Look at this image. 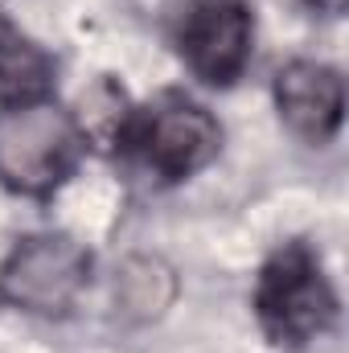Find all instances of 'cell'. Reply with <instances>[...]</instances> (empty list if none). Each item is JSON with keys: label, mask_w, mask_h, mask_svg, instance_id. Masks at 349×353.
I'll return each mask as SVG.
<instances>
[{"label": "cell", "mask_w": 349, "mask_h": 353, "mask_svg": "<svg viewBox=\"0 0 349 353\" xmlns=\"http://www.w3.org/2000/svg\"><path fill=\"white\" fill-rule=\"evenodd\" d=\"M275 111L304 144H329L346 119V83L333 66L296 58L275 74Z\"/></svg>", "instance_id": "cell-6"}, {"label": "cell", "mask_w": 349, "mask_h": 353, "mask_svg": "<svg viewBox=\"0 0 349 353\" xmlns=\"http://www.w3.org/2000/svg\"><path fill=\"white\" fill-rule=\"evenodd\" d=\"M308 8H317V12H329V17H337V12H346L349 0H304Z\"/></svg>", "instance_id": "cell-10"}, {"label": "cell", "mask_w": 349, "mask_h": 353, "mask_svg": "<svg viewBox=\"0 0 349 353\" xmlns=\"http://www.w3.org/2000/svg\"><path fill=\"white\" fill-rule=\"evenodd\" d=\"M87 152L74 111L54 99L0 107V185L21 197H50L62 189Z\"/></svg>", "instance_id": "cell-1"}, {"label": "cell", "mask_w": 349, "mask_h": 353, "mask_svg": "<svg viewBox=\"0 0 349 353\" xmlns=\"http://www.w3.org/2000/svg\"><path fill=\"white\" fill-rule=\"evenodd\" d=\"M177 283L161 259H128L115 279V308L128 321H152L169 308Z\"/></svg>", "instance_id": "cell-8"}, {"label": "cell", "mask_w": 349, "mask_h": 353, "mask_svg": "<svg viewBox=\"0 0 349 353\" xmlns=\"http://www.w3.org/2000/svg\"><path fill=\"white\" fill-rule=\"evenodd\" d=\"M128 140L161 181H185L201 173L222 152L218 119L185 94H161L144 115L132 119Z\"/></svg>", "instance_id": "cell-4"}, {"label": "cell", "mask_w": 349, "mask_h": 353, "mask_svg": "<svg viewBox=\"0 0 349 353\" xmlns=\"http://www.w3.org/2000/svg\"><path fill=\"white\" fill-rule=\"evenodd\" d=\"M54 58L0 12V107L50 99Z\"/></svg>", "instance_id": "cell-7"}, {"label": "cell", "mask_w": 349, "mask_h": 353, "mask_svg": "<svg viewBox=\"0 0 349 353\" xmlns=\"http://www.w3.org/2000/svg\"><path fill=\"white\" fill-rule=\"evenodd\" d=\"M255 316L275 345H308L337 321V292L304 243L279 247L259 271Z\"/></svg>", "instance_id": "cell-2"}, {"label": "cell", "mask_w": 349, "mask_h": 353, "mask_svg": "<svg viewBox=\"0 0 349 353\" xmlns=\"http://www.w3.org/2000/svg\"><path fill=\"white\" fill-rule=\"evenodd\" d=\"M79 119V128H83V136H87V144H103V148H111V144H119V140H128V132H132V111H128V99H123V90L115 87V83H99L94 90L83 94V115H74Z\"/></svg>", "instance_id": "cell-9"}, {"label": "cell", "mask_w": 349, "mask_h": 353, "mask_svg": "<svg viewBox=\"0 0 349 353\" xmlns=\"http://www.w3.org/2000/svg\"><path fill=\"white\" fill-rule=\"evenodd\" d=\"M90 279V251L70 234H33L0 263V300L29 316H62Z\"/></svg>", "instance_id": "cell-3"}, {"label": "cell", "mask_w": 349, "mask_h": 353, "mask_svg": "<svg viewBox=\"0 0 349 353\" xmlns=\"http://www.w3.org/2000/svg\"><path fill=\"white\" fill-rule=\"evenodd\" d=\"M255 25L243 0H197L181 29V58L206 87H230L251 62Z\"/></svg>", "instance_id": "cell-5"}]
</instances>
